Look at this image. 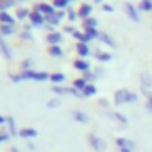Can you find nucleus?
Listing matches in <instances>:
<instances>
[{"mask_svg":"<svg viewBox=\"0 0 152 152\" xmlns=\"http://www.w3.org/2000/svg\"><path fill=\"white\" fill-rule=\"evenodd\" d=\"M0 52H2V56L6 59H13V52H11V47L6 43V38L0 36Z\"/></svg>","mask_w":152,"mask_h":152,"instance_id":"nucleus-12","label":"nucleus"},{"mask_svg":"<svg viewBox=\"0 0 152 152\" xmlns=\"http://www.w3.org/2000/svg\"><path fill=\"white\" fill-rule=\"evenodd\" d=\"M91 11H93V6L91 4H83L77 13H79V18L86 20V18H91Z\"/></svg>","mask_w":152,"mask_h":152,"instance_id":"nucleus-13","label":"nucleus"},{"mask_svg":"<svg viewBox=\"0 0 152 152\" xmlns=\"http://www.w3.org/2000/svg\"><path fill=\"white\" fill-rule=\"evenodd\" d=\"M34 9L36 11H39L41 15H45V16H52V15H56L57 11H56V7L52 6V4H47V2H39V4H36L34 6Z\"/></svg>","mask_w":152,"mask_h":152,"instance_id":"nucleus-6","label":"nucleus"},{"mask_svg":"<svg viewBox=\"0 0 152 152\" xmlns=\"http://www.w3.org/2000/svg\"><path fill=\"white\" fill-rule=\"evenodd\" d=\"M18 136L23 138V140H32V138L38 136V131H36L34 127H23V129L18 131Z\"/></svg>","mask_w":152,"mask_h":152,"instance_id":"nucleus-10","label":"nucleus"},{"mask_svg":"<svg viewBox=\"0 0 152 152\" xmlns=\"http://www.w3.org/2000/svg\"><path fill=\"white\" fill-rule=\"evenodd\" d=\"M86 86H88V83H86L84 77H79V79H75V81H73V88H75V90H79V91H83Z\"/></svg>","mask_w":152,"mask_h":152,"instance_id":"nucleus-27","label":"nucleus"},{"mask_svg":"<svg viewBox=\"0 0 152 152\" xmlns=\"http://www.w3.org/2000/svg\"><path fill=\"white\" fill-rule=\"evenodd\" d=\"M66 16H68L70 22H75V20L79 18V13L75 11V9H70V7H68V9H66Z\"/></svg>","mask_w":152,"mask_h":152,"instance_id":"nucleus-35","label":"nucleus"},{"mask_svg":"<svg viewBox=\"0 0 152 152\" xmlns=\"http://www.w3.org/2000/svg\"><path fill=\"white\" fill-rule=\"evenodd\" d=\"M72 2V0H54L52 2V6L56 7V9H59V11H64V9H68V4Z\"/></svg>","mask_w":152,"mask_h":152,"instance_id":"nucleus-23","label":"nucleus"},{"mask_svg":"<svg viewBox=\"0 0 152 152\" xmlns=\"http://www.w3.org/2000/svg\"><path fill=\"white\" fill-rule=\"evenodd\" d=\"M32 66H34V61H32V59H23V61L20 63V70H22V72L32 70Z\"/></svg>","mask_w":152,"mask_h":152,"instance_id":"nucleus-32","label":"nucleus"},{"mask_svg":"<svg viewBox=\"0 0 152 152\" xmlns=\"http://www.w3.org/2000/svg\"><path fill=\"white\" fill-rule=\"evenodd\" d=\"M93 72H95V75H97V77H100V75H104V70H102V68H95Z\"/></svg>","mask_w":152,"mask_h":152,"instance_id":"nucleus-41","label":"nucleus"},{"mask_svg":"<svg viewBox=\"0 0 152 152\" xmlns=\"http://www.w3.org/2000/svg\"><path fill=\"white\" fill-rule=\"evenodd\" d=\"M73 68L86 73V72H90V70H91V64H90V61H86V59L79 57V59H75V61H73Z\"/></svg>","mask_w":152,"mask_h":152,"instance_id":"nucleus-8","label":"nucleus"},{"mask_svg":"<svg viewBox=\"0 0 152 152\" xmlns=\"http://www.w3.org/2000/svg\"><path fill=\"white\" fill-rule=\"evenodd\" d=\"M13 83H23V81H36V83H45L50 81V73L47 72H36V70H27L20 73H11L9 75Z\"/></svg>","mask_w":152,"mask_h":152,"instance_id":"nucleus-1","label":"nucleus"},{"mask_svg":"<svg viewBox=\"0 0 152 152\" xmlns=\"http://www.w3.org/2000/svg\"><path fill=\"white\" fill-rule=\"evenodd\" d=\"M73 38L77 39V43H90L86 32H81V31H75V32H73Z\"/></svg>","mask_w":152,"mask_h":152,"instance_id":"nucleus-30","label":"nucleus"},{"mask_svg":"<svg viewBox=\"0 0 152 152\" xmlns=\"http://www.w3.org/2000/svg\"><path fill=\"white\" fill-rule=\"evenodd\" d=\"M0 13H2V9H0Z\"/></svg>","mask_w":152,"mask_h":152,"instance_id":"nucleus-47","label":"nucleus"},{"mask_svg":"<svg viewBox=\"0 0 152 152\" xmlns=\"http://www.w3.org/2000/svg\"><path fill=\"white\" fill-rule=\"evenodd\" d=\"M0 23H2V25H15V18L7 11H2V13H0Z\"/></svg>","mask_w":152,"mask_h":152,"instance_id":"nucleus-19","label":"nucleus"},{"mask_svg":"<svg viewBox=\"0 0 152 152\" xmlns=\"http://www.w3.org/2000/svg\"><path fill=\"white\" fill-rule=\"evenodd\" d=\"M47 43H48V47L61 45V43H63V34H61V32H57V31L48 32V34H47Z\"/></svg>","mask_w":152,"mask_h":152,"instance_id":"nucleus-7","label":"nucleus"},{"mask_svg":"<svg viewBox=\"0 0 152 152\" xmlns=\"http://www.w3.org/2000/svg\"><path fill=\"white\" fill-rule=\"evenodd\" d=\"M50 81L54 83V86H59L66 81V75L61 73V72H56V73H50Z\"/></svg>","mask_w":152,"mask_h":152,"instance_id":"nucleus-16","label":"nucleus"},{"mask_svg":"<svg viewBox=\"0 0 152 152\" xmlns=\"http://www.w3.org/2000/svg\"><path fill=\"white\" fill-rule=\"evenodd\" d=\"M116 147H118V152H134L136 148V145L127 138H116Z\"/></svg>","mask_w":152,"mask_h":152,"instance_id":"nucleus-5","label":"nucleus"},{"mask_svg":"<svg viewBox=\"0 0 152 152\" xmlns=\"http://www.w3.org/2000/svg\"><path fill=\"white\" fill-rule=\"evenodd\" d=\"M6 125H7V131L11 132V136H18V131H16V122H15V118H13V116H7Z\"/></svg>","mask_w":152,"mask_h":152,"instance_id":"nucleus-20","label":"nucleus"},{"mask_svg":"<svg viewBox=\"0 0 152 152\" xmlns=\"http://www.w3.org/2000/svg\"><path fill=\"white\" fill-rule=\"evenodd\" d=\"M16 18H18V20L31 18V11H29V9H25V7H20V9L16 11Z\"/></svg>","mask_w":152,"mask_h":152,"instance_id":"nucleus-31","label":"nucleus"},{"mask_svg":"<svg viewBox=\"0 0 152 152\" xmlns=\"http://www.w3.org/2000/svg\"><path fill=\"white\" fill-rule=\"evenodd\" d=\"M141 88H147V90L152 88V75L147 73V72L141 73Z\"/></svg>","mask_w":152,"mask_h":152,"instance_id":"nucleus-21","label":"nucleus"},{"mask_svg":"<svg viewBox=\"0 0 152 152\" xmlns=\"http://www.w3.org/2000/svg\"><path fill=\"white\" fill-rule=\"evenodd\" d=\"M83 77L86 79V83H88V84H93V83H95V81L99 79V77H97V75H95V72H93V70H90V72H86V73L83 75Z\"/></svg>","mask_w":152,"mask_h":152,"instance_id":"nucleus-34","label":"nucleus"},{"mask_svg":"<svg viewBox=\"0 0 152 152\" xmlns=\"http://www.w3.org/2000/svg\"><path fill=\"white\" fill-rule=\"evenodd\" d=\"M109 116H111V118H113L116 124H120L122 127H127V124H129V122H127V116H125V115H122V113H116V111H109Z\"/></svg>","mask_w":152,"mask_h":152,"instance_id":"nucleus-14","label":"nucleus"},{"mask_svg":"<svg viewBox=\"0 0 152 152\" xmlns=\"http://www.w3.org/2000/svg\"><path fill=\"white\" fill-rule=\"evenodd\" d=\"M72 116H73L75 122H79V124H88V122H90V116H88L84 111H73Z\"/></svg>","mask_w":152,"mask_h":152,"instance_id":"nucleus-15","label":"nucleus"},{"mask_svg":"<svg viewBox=\"0 0 152 152\" xmlns=\"http://www.w3.org/2000/svg\"><path fill=\"white\" fill-rule=\"evenodd\" d=\"M99 39L104 43V45H107V47H111V48H115L116 47V41L109 36V34H106V32H100V36H99Z\"/></svg>","mask_w":152,"mask_h":152,"instance_id":"nucleus-18","label":"nucleus"},{"mask_svg":"<svg viewBox=\"0 0 152 152\" xmlns=\"http://www.w3.org/2000/svg\"><path fill=\"white\" fill-rule=\"evenodd\" d=\"M11 152H20V150H18L16 147H13V148H11Z\"/></svg>","mask_w":152,"mask_h":152,"instance_id":"nucleus-45","label":"nucleus"},{"mask_svg":"<svg viewBox=\"0 0 152 152\" xmlns=\"http://www.w3.org/2000/svg\"><path fill=\"white\" fill-rule=\"evenodd\" d=\"M31 25L32 27H45V23H47V18H45V15H41L39 11H36V9H32L31 11Z\"/></svg>","mask_w":152,"mask_h":152,"instance_id":"nucleus-4","label":"nucleus"},{"mask_svg":"<svg viewBox=\"0 0 152 152\" xmlns=\"http://www.w3.org/2000/svg\"><path fill=\"white\" fill-rule=\"evenodd\" d=\"M97 23H99V22H97V18H93V16L83 20V27H84V29H97Z\"/></svg>","mask_w":152,"mask_h":152,"instance_id":"nucleus-28","label":"nucleus"},{"mask_svg":"<svg viewBox=\"0 0 152 152\" xmlns=\"http://www.w3.org/2000/svg\"><path fill=\"white\" fill-rule=\"evenodd\" d=\"M11 138V132L7 131V129H4V131H0V143H4V141H7Z\"/></svg>","mask_w":152,"mask_h":152,"instance_id":"nucleus-37","label":"nucleus"},{"mask_svg":"<svg viewBox=\"0 0 152 152\" xmlns=\"http://www.w3.org/2000/svg\"><path fill=\"white\" fill-rule=\"evenodd\" d=\"M93 2H95V4H102V2H104V0H93Z\"/></svg>","mask_w":152,"mask_h":152,"instance_id":"nucleus-46","label":"nucleus"},{"mask_svg":"<svg viewBox=\"0 0 152 152\" xmlns=\"http://www.w3.org/2000/svg\"><path fill=\"white\" fill-rule=\"evenodd\" d=\"M95 59L97 61H100V63H107V61H111L113 59V56L109 54V52H102V50H95Z\"/></svg>","mask_w":152,"mask_h":152,"instance_id":"nucleus-17","label":"nucleus"},{"mask_svg":"<svg viewBox=\"0 0 152 152\" xmlns=\"http://www.w3.org/2000/svg\"><path fill=\"white\" fill-rule=\"evenodd\" d=\"M102 11H104V13H113L115 9H113V6H109V4H102Z\"/></svg>","mask_w":152,"mask_h":152,"instance_id":"nucleus-39","label":"nucleus"},{"mask_svg":"<svg viewBox=\"0 0 152 152\" xmlns=\"http://www.w3.org/2000/svg\"><path fill=\"white\" fill-rule=\"evenodd\" d=\"M99 106H100V107H107L109 104H107V100H106V99H100V100H99Z\"/></svg>","mask_w":152,"mask_h":152,"instance_id":"nucleus-40","label":"nucleus"},{"mask_svg":"<svg viewBox=\"0 0 152 152\" xmlns=\"http://www.w3.org/2000/svg\"><path fill=\"white\" fill-rule=\"evenodd\" d=\"M47 106H48L50 109H56V107H59V106H61V99H59V97H56V99H50V100L47 102Z\"/></svg>","mask_w":152,"mask_h":152,"instance_id":"nucleus-36","label":"nucleus"},{"mask_svg":"<svg viewBox=\"0 0 152 152\" xmlns=\"http://www.w3.org/2000/svg\"><path fill=\"white\" fill-rule=\"evenodd\" d=\"M16 32V27L15 25H0V36L6 38V36H11Z\"/></svg>","mask_w":152,"mask_h":152,"instance_id":"nucleus-22","label":"nucleus"},{"mask_svg":"<svg viewBox=\"0 0 152 152\" xmlns=\"http://www.w3.org/2000/svg\"><path fill=\"white\" fill-rule=\"evenodd\" d=\"M27 148H29V150H36V145H34L32 141H27Z\"/></svg>","mask_w":152,"mask_h":152,"instance_id":"nucleus-43","label":"nucleus"},{"mask_svg":"<svg viewBox=\"0 0 152 152\" xmlns=\"http://www.w3.org/2000/svg\"><path fill=\"white\" fill-rule=\"evenodd\" d=\"M64 32H70V34H73V32H75V29H73L72 25H66V27H64Z\"/></svg>","mask_w":152,"mask_h":152,"instance_id":"nucleus-42","label":"nucleus"},{"mask_svg":"<svg viewBox=\"0 0 152 152\" xmlns=\"http://www.w3.org/2000/svg\"><path fill=\"white\" fill-rule=\"evenodd\" d=\"M141 91H143V95L147 97V104H145L147 111H152V91L147 90V88H141Z\"/></svg>","mask_w":152,"mask_h":152,"instance_id":"nucleus-26","label":"nucleus"},{"mask_svg":"<svg viewBox=\"0 0 152 152\" xmlns=\"http://www.w3.org/2000/svg\"><path fill=\"white\" fill-rule=\"evenodd\" d=\"M83 95H84V97H93V95H97V88H95V84H88V86L83 90Z\"/></svg>","mask_w":152,"mask_h":152,"instance_id":"nucleus-33","label":"nucleus"},{"mask_svg":"<svg viewBox=\"0 0 152 152\" xmlns=\"http://www.w3.org/2000/svg\"><path fill=\"white\" fill-rule=\"evenodd\" d=\"M20 39H23V41H32L31 31H22V32H20Z\"/></svg>","mask_w":152,"mask_h":152,"instance_id":"nucleus-38","label":"nucleus"},{"mask_svg":"<svg viewBox=\"0 0 152 152\" xmlns=\"http://www.w3.org/2000/svg\"><path fill=\"white\" fill-rule=\"evenodd\" d=\"M84 32H86V36H88V41L99 39V36H100V32H99L97 29H84Z\"/></svg>","mask_w":152,"mask_h":152,"instance_id":"nucleus-29","label":"nucleus"},{"mask_svg":"<svg viewBox=\"0 0 152 152\" xmlns=\"http://www.w3.org/2000/svg\"><path fill=\"white\" fill-rule=\"evenodd\" d=\"M124 7H125V13H127V16H129L132 22H140V9H136V7H134L131 2H127Z\"/></svg>","mask_w":152,"mask_h":152,"instance_id":"nucleus-9","label":"nucleus"},{"mask_svg":"<svg viewBox=\"0 0 152 152\" xmlns=\"http://www.w3.org/2000/svg\"><path fill=\"white\" fill-rule=\"evenodd\" d=\"M138 100V95L134 91H129V90H118L115 93V104L116 106H122V104H132Z\"/></svg>","mask_w":152,"mask_h":152,"instance_id":"nucleus-2","label":"nucleus"},{"mask_svg":"<svg viewBox=\"0 0 152 152\" xmlns=\"http://www.w3.org/2000/svg\"><path fill=\"white\" fill-rule=\"evenodd\" d=\"M138 9L143 11V13H150L152 11V0H141L140 6H138Z\"/></svg>","mask_w":152,"mask_h":152,"instance_id":"nucleus-25","label":"nucleus"},{"mask_svg":"<svg viewBox=\"0 0 152 152\" xmlns=\"http://www.w3.org/2000/svg\"><path fill=\"white\" fill-rule=\"evenodd\" d=\"M88 143H90L91 148L97 150V152H104V150L107 148V143H106L102 138H99L97 134H90V136H88Z\"/></svg>","mask_w":152,"mask_h":152,"instance_id":"nucleus-3","label":"nucleus"},{"mask_svg":"<svg viewBox=\"0 0 152 152\" xmlns=\"http://www.w3.org/2000/svg\"><path fill=\"white\" fill-rule=\"evenodd\" d=\"M48 54L52 56V57H63L64 54H63V48L59 47V45H54V47H48Z\"/></svg>","mask_w":152,"mask_h":152,"instance_id":"nucleus-24","label":"nucleus"},{"mask_svg":"<svg viewBox=\"0 0 152 152\" xmlns=\"http://www.w3.org/2000/svg\"><path fill=\"white\" fill-rule=\"evenodd\" d=\"M6 120H7V116H2V115H0V125H6Z\"/></svg>","mask_w":152,"mask_h":152,"instance_id":"nucleus-44","label":"nucleus"},{"mask_svg":"<svg viewBox=\"0 0 152 152\" xmlns=\"http://www.w3.org/2000/svg\"><path fill=\"white\" fill-rule=\"evenodd\" d=\"M75 50H77L79 57H83V59H86L91 54V48H90L88 43H77V45H75Z\"/></svg>","mask_w":152,"mask_h":152,"instance_id":"nucleus-11","label":"nucleus"}]
</instances>
